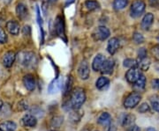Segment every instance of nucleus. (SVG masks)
I'll list each match as a JSON object with an SVG mask.
<instances>
[{"label":"nucleus","mask_w":159,"mask_h":131,"mask_svg":"<svg viewBox=\"0 0 159 131\" xmlns=\"http://www.w3.org/2000/svg\"><path fill=\"white\" fill-rule=\"evenodd\" d=\"M89 74H90V70H89V66L88 62L86 60L81 61L78 68L79 77L82 80H87L89 78Z\"/></svg>","instance_id":"nucleus-5"},{"label":"nucleus","mask_w":159,"mask_h":131,"mask_svg":"<svg viewBox=\"0 0 159 131\" xmlns=\"http://www.w3.org/2000/svg\"><path fill=\"white\" fill-rule=\"evenodd\" d=\"M146 86V78L144 75H141L140 78L134 83V88L138 91H141L144 90Z\"/></svg>","instance_id":"nucleus-23"},{"label":"nucleus","mask_w":159,"mask_h":131,"mask_svg":"<svg viewBox=\"0 0 159 131\" xmlns=\"http://www.w3.org/2000/svg\"><path fill=\"white\" fill-rule=\"evenodd\" d=\"M110 36V30L105 27H97L93 33V37L97 40H104Z\"/></svg>","instance_id":"nucleus-6"},{"label":"nucleus","mask_w":159,"mask_h":131,"mask_svg":"<svg viewBox=\"0 0 159 131\" xmlns=\"http://www.w3.org/2000/svg\"><path fill=\"white\" fill-rule=\"evenodd\" d=\"M23 84L24 86L27 88V90L32 91L35 88V79L32 74H27L23 78Z\"/></svg>","instance_id":"nucleus-11"},{"label":"nucleus","mask_w":159,"mask_h":131,"mask_svg":"<svg viewBox=\"0 0 159 131\" xmlns=\"http://www.w3.org/2000/svg\"><path fill=\"white\" fill-rule=\"evenodd\" d=\"M106 60V58L104 57L103 55L102 54H97V56L95 57L93 63H92V69L95 71H99L101 68H102V64L104 63V61Z\"/></svg>","instance_id":"nucleus-14"},{"label":"nucleus","mask_w":159,"mask_h":131,"mask_svg":"<svg viewBox=\"0 0 159 131\" xmlns=\"http://www.w3.org/2000/svg\"><path fill=\"white\" fill-rule=\"evenodd\" d=\"M74 0H67L66 1V6H68V5H71L73 2H74Z\"/></svg>","instance_id":"nucleus-40"},{"label":"nucleus","mask_w":159,"mask_h":131,"mask_svg":"<svg viewBox=\"0 0 159 131\" xmlns=\"http://www.w3.org/2000/svg\"><path fill=\"white\" fill-rule=\"evenodd\" d=\"M150 60L148 57H143V58H138V61H137V67L140 69L141 70L143 71H147L149 66H150Z\"/></svg>","instance_id":"nucleus-21"},{"label":"nucleus","mask_w":159,"mask_h":131,"mask_svg":"<svg viewBox=\"0 0 159 131\" xmlns=\"http://www.w3.org/2000/svg\"><path fill=\"white\" fill-rule=\"evenodd\" d=\"M154 21V15L152 13H150V12H148L147 14H145V16L143 17L142 20V24H141V26H142V28L143 30H149V28L151 27V26H152V24H153Z\"/></svg>","instance_id":"nucleus-15"},{"label":"nucleus","mask_w":159,"mask_h":131,"mask_svg":"<svg viewBox=\"0 0 159 131\" xmlns=\"http://www.w3.org/2000/svg\"><path fill=\"white\" fill-rule=\"evenodd\" d=\"M107 131H117V127L114 125V124H110L109 126V129H107Z\"/></svg>","instance_id":"nucleus-39"},{"label":"nucleus","mask_w":159,"mask_h":131,"mask_svg":"<svg viewBox=\"0 0 159 131\" xmlns=\"http://www.w3.org/2000/svg\"><path fill=\"white\" fill-rule=\"evenodd\" d=\"M158 40H159V36H158Z\"/></svg>","instance_id":"nucleus-46"},{"label":"nucleus","mask_w":159,"mask_h":131,"mask_svg":"<svg viewBox=\"0 0 159 131\" xmlns=\"http://www.w3.org/2000/svg\"><path fill=\"white\" fill-rule=\"evenodd\" d=\"M142 95L139 92H132L125 99L124 107L125 108H134L140 103Z\"/></svg>","instance_id":"nucleus-4"},{"label":"nucleus","mask_w":159,"mask_h":131,"mask_svg":"<svg viewBox=\"0 0 159 131\" xmlns=\"http://www.w3.org/2000/svg\"><path fill=\"white\" fill-rule=\"evenodd\" d=\"M18 63L20 67L27 70L34 69L37 65V58L33 52L21 51L18 54Z\"/></svg>","instance_id":"nucleus-2"},{"label":"nucleus","mask_w":159,"mask_h":131,"mask_svg":"<svg viewBox=\"0 0 159 131\" xmlns=\"http://www.w3.org/2000/svg\"><path fill=\"white\" fill-rule=\"evenodd\" d=\"M21 121H22L23 125L25 126V127H28V128H34L36 126V124H37L36 117L33 114H31V113H28V114H24V116L21 119Z\"/></svg>","instance_id":"nucleus-8"},{"label":"nucleus","mask_w":159,"mask_h":131,"mask_svg":"<svg viewBox=\"0 0 159 131\" xmlns=\"http://www.w3.org/2000/svg\"><path fill=\"white\" fill-rule=\"evenodd\" d=\"M7 41V35L6 31L0 27V44H4Z\"/></svg>","instance_id":"nucleus-33"},{"label":"nucleus","mask_w":159,"mask_h":131,"mask_svg":"<svg viewBox=\"0 0 159 131\" xmlns=\"http://www.w3.org/2000/svg\"><path fill=\"white\" fill-rule=\"evenodd\" d=\"M6 30L12 35H18L20 33V24L16 20H9L6 23Z\"/></svg>","instance_id":"nucleus-16"},{"label":"nucleus","mask_w":159,"mask_h":131,"mask_svg":"<svg viewBox=\"0 0 159 131\" xmlns=\"http://www.w3.org/2000/svg\"><path fill=\"white\" fill-rule=\"evenodd\" d=\"M85 7L89 11H94L98 9L100 6L96 0H86Z\"/></svg>","instance_id":"nucleus-27"},{"label":"nucleus","mask_w":159,"mask_h":131,"mask_svg":"<svg viewBox=\"0 0 159 131\" xmlns=\"http://www.w3.org/2000/svg\"><path fill=\"white\" fill-rule=\"evenodd\" d=\"M2 107H3V102H2V100L0 99V111H1V108H2Z\"/></svg>","instance_id":"nucleus-42"},{"label":"nucleus","mask_w":159,"mask_h":131,"mask_svg":"<svg viewBox=\"0 0 159 131\" xmlns=\"http://www.w3.org/2000/svg\"><path fill=\"white\" fill-rule=\"evenodd\" d=\"M55 29H56V33L57 34L61 37L64 38L65 37V22H64V19L61 16H57L56 18V20H55Z\"/></svg>","instance_id":"nucleus-10"},{"label":"nucleus","mask_w":159,"mask_h":131,"mask_svg":"<svg viewBox=\"0 0 159 131\" xmlns=\"http://www.w3.org/2000/svg\"><path fill=\"white\" fill-rule=\"evenodd\" d=\"M145 8H146V5L142 0H135L131 6V16L134 18L141 16L145 11Z\"/></svg>","instance_id":"nucleus-3"},{"label":"nucleus","mask_w":159,"mask_h":131,"mask_svg":"<svg viewBox=\"0 0 159 131\" xmlns=\"http://www.w3.org/2000/svg\"><path fill=\"white\" fill-rule=\"evenodd\" d=\"M17 125L14 121L6 120L0 124V131H15Z\"/></svg>","instance_id":"nucleus-22"},{"label":"nucleus","mask_w":159,"mask_h":131,"mask_svg":"<svg viewBox=\"0 0 159 131\" xmlns=\"http://www.w3.org/2000/svg\"><path fill=\"white\" fill-rule=\"evenodd\" d=\"M50 2H51V3H53V2H55V1H57V0H49Z\"/></svg>","instance_id":"nucleus-44"},{"label":"nucleus","mask_w":159,"mask_h":131,"mask_svg":"<svg viewBox=\"0 0 159 131\" xmlns=\"http://www.w3.org/2000/svg\"><path fill=\"white\" fill-rule=\"evenodd\" d=\"M124 66L129 69L135 68V67H137V61L134 59L127 58L124 61Z\"/></svg>","instance_id":"nucleus-31"},{"label":"nucleus","mask_w":159,"mask_h":131,"mask_svg":"<svg viewBox=\"0 0 159 131\" xmlns=\"http://www.w3.org/2000/svg\"><path fill=\"white\" fill-rule=\"evenodd\" d=\"M151 54L156 60L159 61V45L154 46L151 49Z\"/></svg>","instance_id":"nucleus-34"},{"label":"nucleus","mask_w":159,"mask_h":131,"mask_svg":"<svg viewBox=\"0 0 159 131\" xmlns=\"http://www.w3.org/2000/svg\"><path fill=\"white\" fill-rule=\"evenodd\" d=\"M151 86L155 90H159V79L156 78V79L151 80Z\"/></svg>","instance_id":"nucleus-37"},{"label":"nucleus","mask_w":159,"mask_h":131,"mask_svg":"<svg viewBox=\"0 0 159 131\" xmlns=\"http://www.w3.org/2000/svg\"><path fill=\"white\" fill-rule=\"evenodd\" d=\"M97 123L103 126V127H109L110 124L111 123V114L107 113V112L102 113L99 115V117L97 119Z\"/></svg>","instance_id":"nucleus-17"},{"label":"nucleus","mask_w":159,"mask_h":131,"mask_svg":"<svg viewBox=\"0 0 159 131\" xmlns=\"http://www.w3.org/2000/svg\"><path fill=\"white\" fill-rule=\"evenodd\" d=\"M64 122V118L62 116H55L51 121V126L54 129H59Z\"/></svg>","instance_id":"nucleus-26"},{"label":"nucleus","mask_w":159,"mask_h":131,"mask_svg":"<svg viewBox=\"0 0 159 131\" xmlns=\"http://www.w3.org/2000/svg\"><path fill=\"white\" fill-rule=\"evenodd\" d=\"M146 131H157V129H154V128H151V127H150V128H148Z\"/></svg>","instance_id":"nucleus-41"},{"label":"nucleus","mask_w":159,"mask_h":131,"mask_svg":"<svg viewBox=\"0 0 159 131\" xmlns=\"http://www.w3.org/2000/svg\"><path fill=\"white\" fill-rule=\"evenodd\" d=\"M133 40H134L135 44H141L144 41V37L140 33H134L133 35Z\"/></svg>","instance_id":"nucleus-32"},{"label":"nucleus","mask_w":159,"mask_h":131,"mask_svg":"<svg viewBox=\"0 0 159 131\" xmlns=\"http://www.w3.org/2000/svg\"><path fill=\"white\" fill-rule=\"evenodd\" d=\"M61 84H62L61 79H59V78L54 79L51 82V84H50L49 87H48V91H49L51 94L56 93V92H57V91L61 89V87H62V85H61Z\"/></svg>","instance_id":"nucleus-20"},{"label":"nucleus","mask_w":159,"mask_h":131,"mask_svg":"<svg viewBox=\"0 0 159 131\" xmlns=\"http://www.w3.org/2000/svg\"><path fill=\"white\" fill-rule=\"evenodd\" d=\"M16 60V54L13 51H7L2 57V63L6 68H10Z\"/></svg>","instance_id":"nucleus-7"},{"label":"nucleus","mask_w":159,"mask_h":131,"mask_svg":"<svg viewBox=\"0 0 159 131\" xmlns=\"http://www.w3.org/2000/svg\"><path fill=\"white\" fill-rule=\"evenodd\" d=\"M119 40L116 37H112L111 39H110L107 44V51L111 55H114L116 52L118 51L119 49Z\"/></svg>","instance_id":"nucleus-13"},{"label":"nucleus","mask_w":159,"mask_h":131,"mask_svg":"<svg viewBox=\"0 0 159 131\" xmlns=\"http://www.w3.org/2000/svg\"><path fill=\"white\" fill-rule=\"evenodd\" d=\"M73 85H74V78L73 76H67L66 79L65 81V86H64V96H67L71 93V91L73 90Z\"/></svg>","instance_id":"nucleus-18"},{"label":"nucleus","mask_w":159,"mask_h":131,"mask_svg":"<svg viewBox=\"0 0 159 131\" xmlns=\"http://www.w3.org/2000/svg\"><path fill=\"white\" fill-rule=\"evenodd\" d=\"M16 13L20 19H24L28 15V8L23 3H19L16 6Z\"/></svg>","instance_id":"nucleus-24"},{"label":"nucleus","mask_w":159,"mask_h":131,"mask_svg":"<svg viewBox=\"0 0 159 131\" xmlns=\"http://www.w3.org/2000/svg\"><path fill=\"white\" fill-rule=\"evenodd\" d=\"M86 100V94L84 90L80 87H77L74 90H72L70 93V99L64 105V108H66V107L67 110L69 109H80L81 106L84 104Z\"/></svg>","instance_id":"nucleus-1"},{"label":"nucleus","mask_w":159,"mask_h":131,"mask_svg":"<svg viewBox=\"0 0 159 131\" xmlns=\"http://www.w3.org/2000/svg\"><path fill=\"white\" fill-rule=\"evenodd\" d=\"M113 69H114L113 59L109 58V59H106V60L104 61V63H103V64H102V68H101V70H100V71H101V73H102V74L109 75L112 73Z\"/></svg>","instance_id":"nucleus-12"},{"label":"nucleus","mask_w":159,"mask_h":131,"mask_svg":"<svg viewBox=\"0 0 159 131\" xmlns=\"http://www.w3.org/2000/svg\"><path fill=\"white\" fill-rule=\"evenodd\" d=\"M126 6H127V0H114L113 1L114 9L117 11L124 9Z\"/></svg>","instance_id":"nucleus-28"},{"label":"nucleus","mask_w":159,"mask_h":131,"mask_svg":"<svg viewBox=\"0 0 159 131\" xmlns=\"http://www.w3.org/2000/svg\"><path fill=\"white\" fill-rule=\"evenodd\" d=\"M80 131H90L89 130V129H88V128H85V129H81Z\"/></svg>","instance_id":"nucleus-43"},{"label":"nucleus","mask_w":159,"mask_h":131,"mask_svg":"<svg viewBox=\"0 0 159 131\" xmlns=\"http://www.w3.org/2000/svg\"><path fill=\"white\" fill-rule=\"evenodd\" d=\"M134 120L135 117L133 114H122L120 118V123L123 127H130L134 124Z\"/></svg>","instance_id":"nucleus-19"},{"label":"nucleus","mask_w":159,"mask_h":131,"mask_svg":"<svg viewBox=\"0 0 159 131\" xmlns=\"http://www.w3.org/2000/svg\"><path fill=\"white\" fill-rule=\"evenodd\" d=\"M150 110V108L148 106L147 103H142V105L140 106V108H138V111L142 114H144V113H147Z\"/></svg>","instance_id":"nucleus-35"},{"label":"nucleus","mask_w":159,"mask_h":131,"mask_svg":"<svg viewBox=\"0 0 159 131\" xmlns=\"http://www.w3.org/2000/svg\"><path fill=\"white\" fill-rule=\"evenodd\" d=\"M149 101L152 106V108L159 113V96L157 95H153L149 98Z\"/></svg>","instance_id":"nucleus-29"},{"label":"nucleus","mask_w":159,"mask_h":131,"mask_svg":"<svg viewBox=\"0 0 159 131\" xmlns=\"http://www.w3.org/2000/svg\"><path fill=\"white\" fill-rule=\"evenodd\" d=\"M78 110L79 109H77V110H75L74 109V112H71L70 113V120L71 121H73V122H78L80 120V118H81V116H82V114H80L79 112H78Z\"/></svg>","instance_id":"nucleus-30"},{"label":"nucleus","mask_w":159,"mask_h":131,"mask_svg":"<svg viewBox=\"0 0 159 131\" xmlns=\"http://www.w3.org/2000/svg\"><path fill=\"white\" fill-rule=\"evenodd\" d=\"M148 3L151 7H158L159 6V0H148Z\"/></svg>","instance_id":"nucleus-38"},{"label":"nucleus","mask_w":159,"mask_h":131,"mask_svg":"<svg viewBox=\"0 0 159 131\" xmlns=\"http://www.w3.org/2000/svg\"><path fill=\"white\" fill-rule=\"evenodd\" d=\"M157 70H159V67H158V68H157Z\"/></svg>","instance_id":"nucleus-45"},{"label":"nucleus","mask_w":159,"mask_h":131,"mask_svg":"<svg viewBox=\"0 0 159 131\" xmlns=\"http://www.w3.org/2000/svg\"><path fill=\"white\" fill-rule=\"evenodd\" d=\"M109 84H110V80L108 78L106 77H100L96 82V86H97V89L99 90H104L106 87H108Z\"/></svg>","instance_id":"nucleus-25"},{"label":"nucleus","mask_w":159,"mask_h":131,"mask_svg":"<svg viewBox=\"0 0 159 131\" xmlns=\"http://www.w3.org/2000/svg\"><path fill=\"white\" fill-rule=\"evenodd\" d=\"M148 57L147 56V50L144 49V48H142L138 50V58H143V57Z\"/></svg>","instance_id":"nucleus-36"},{"label":"nucleus","mask_w":159,"mask_h":131,"mask_svg":"<svg viewBox=\"0 0 159 131\" xmlns=\"http://www.w3.org/2000/svg\"><path fill=\"white\" fill-rule=\"evenodd\" d=\"M141 75L142 74H141L139 69H137L136 67H135V68H131L127 70V72H126V74H125V78H126V80H127L129 83L134 84V83L140 78Z\"/></svg>","instance_id":"nucleus-9"}]
</instances>
